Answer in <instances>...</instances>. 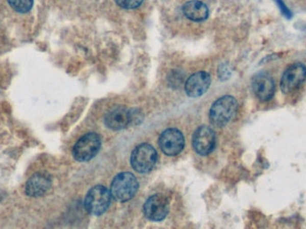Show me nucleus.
<instances>
[{
  "instance_id": "nucleus-1",
  "label": "nucleus",
  "mask_w": 306,
  "mask_h": 229,
  "mask_svg": "<svg viewBox=\"0 0 306 229\" xmlns=\"http://www.w3.org/2000/svg\"><path fill=\"white\" fill-rule=\"evenodd\" d=\"M139 184L135 175L129 172L120 173L114 179L110 186V193L118 201H128L138 191Z\"/></svg>"
},
{
  "instance_id": "nucleus-2",
  "label": "nucleus",
  "mask_w": 306,
  "mask_h": 229,
  "mask_svg": "<svg viewBox=\"0 0 306 229\" xmlns=\"http://www.w3.org/2000/svg\"><path fill=\"white\" fill-rule=\"evenodd\" d=\"M237 110V101L232 96H224L217 99L210 110V119L216 126L228 124Z\"/></svg>"
},
{
  "instance_id": "nucleus-3",
  "label": "nucleus",
  "mask_w": 306,
  "mask_h": 229,
  "mask_svg": "<svg viewBox=\"0 0 306 229\" xmlns=\"http://www.w3.org/2000/svg\"><path fill=\"white\" fill-rule=\"evenodd\" d=\"M111 201V193L105 186L92 187L84 200V207L91 215H101L109 209Z\"/></svg>"
},
{
  "instance_id": "nucleus-4",
  "label": "nucleus",
  "mask_w": 306,
  "mask_h": 229,
  "mask_svg": "<svg viewBox=\"0 0 306 229\" xmlns=\"http://www.w3.org/2000/svg\"><path fill=\"white\" fill-rule=\"evenodd\" d=\"M157 158V151L152 146L148 143H142L132 152V167L139 173H148L155 166Z\"/></svg>"
},
{
  "instance_id": "nucleus-5",
  "label": "nucleus",
  "mask_w": 306,
  "mask_h": 229,
  "mask_svg": "<svg viewBox=\"0 0 306 229\" xmlns=\"http://www.w3.org/2000/svg\"><path fill=\"white\" fill-rule=\"evenodd\" d=\"M101 146L100 137L95 133L84 135L73 146V156L74 160L85 162L94 158Z\"/></svg>"
},
{
  "instance_id": "nucleus-6",
  "label": "nucleus",
  "mask_w": 306,
  "mask_h": 229,
  "mask_svg": "<svg viewBox=\"0 0 306 229\" xmlns=\"http://www.w3.org/2000/svg\"><path fill=\"white\" fill-rule=\"evenodd\" d=\"M135 112L136 110H132L124 107L115 108L107 113L104 117V123L107 128L111 130H123L138 119L139 116Z\"/></svg>"
},
{
  "instance_id": "nucleus-7",
  "label": "nucleus",
  "mask_w": 306,
  "mask_h": 229,
  "mask_svg": "<svg viewBox=\"0 0 306 229\" xmlns=\"http://www.w3.org/2000/svg\"><path fill=\"white\" fill-rule=\"evenodd\" d=\"M306 79V66L302 63H295L288 66L282 74L281 91L285 94L297 90Z\"/></svg>"
},
{
  "instance_id": "nucleus-8",
  "label": "nucleus",
  "mask_w": 306,
  "mask_h": 229,
  "mask_svg": "<svg viewBox=\"0 0 306 229\" xmlns=\"http://www.w3.org/2000/svg\"><path fill=\"white\" fill-rule=\"evenodd\" d=\"M51 187V175L46 171H38L27 180L24 186V193L27 196L32 198H40L46 195Z\"/></svg>"
},
{
  "instance_id": "nucleus-9",
  "label": "nucleus",
  "mask_w": 306,
  "mask_h": 229,
  "mask_svg": "<svg viewBox=\"0 0 306 229\" xmlns=\"http://www.w3.org/2000/svg\"><path fill=\"white\" fill-rule=\"evenodd\" d=\"M159 144L161 150L168 156H175L182 151L185 138L178 129L169 128L161 134Z\"/></svg>"
},
{
  "instance_id": "nucleus-10",
  "label": "nucleus",
  "mask_w": 306,
  "mask_h": 229,
  "mask_svg": "<svg viewBox=\"0 0 306 229\" xmlns=\"http://www.w3.org/2000/svg\"><path fill=\"white\" fill-rule=\"evenodd\" d=\"M193 146L201 156L208 155L215 149V133L208 126H200L193 134Z\"/></svg>"
},
{
  "instance_id": "nucleus-11",
  "label": "nucleus",
  "mask_w": 306,
  "mask_h": 229,
  "mask_svg": "<svg viewBox=\"0 0 306 229\" xmlns=\"http://www.w3.org/2000/svg\"><path fill=\"white\" fill-rule=\"evenodd\" d=\"M168 200L161 194L149 197L143 205V213L151 221H161L168 213Z\"/></svg>"
},
{
  "instance_id": "nucleus-12",
  "label": "nucleus",
  "mask_w": 306,
  "mask_h": 229,
  "mask_svg": "<svg viewBox=\"0 0 306 229\" xmlns=\"http://www.w3.org/2000/svg\"><path fill=\"white\" fill-rule=\"evenodd\" d=\"M251 89L261 101H269L275 93L273 78L266 73H257L251 80Z\"/></svg>"
},
{
  "instance_id": "nucleus-13",
  "label": "nucleus",
  "mask_w": 306,
  "mask_h": 229,
  "mask_svg": "<svg viewBox=\"0 0 306 229\" xmlns=\"http://www.w3.org/2000/svg\"><path fill=\"white\" fill-rule=\"evenodd\" d=\"M212 83L211 75L207 72L200 71L198 73H193L189 79L186 81V94L192 98H198L203 95L208 91Z\"/></svg>"
},
{
  "instance_id": "nucleus-14",
  "label": "nucleus",
  "mask_w": 306,
  "mask_h": 229,
  "mask_svg": "<svg viewBox=\"0 0 306 229\" xmlns=\"http://www.w3.org/2000/svg\"><path fill=\"white\" fill-rule=\"evenodd\" d=\"M183 13L192 21L201 22L208 18L209 9L203 2L199 0H191L184 5Z\"/></svg>"
},
{
  "instance_id": "nucleus-15",
  "label": "nucleus",
  "mask_w": 306,
  "mask_h": 229,
  "mask_svg": "<svg viewBox=\"0 0 306 229\" xmlns=\"http://www.w3.org/2000/svg\"><path fill=\"white\" fill-rule=\"evenodd\" d=\"M7 1L15 11L20 14L28 13L33 6V0H7Z\"/></svg>"
},
{
  "instance_id": "nucleus-16",
  "label": "nucleus",
  "mask_w": 306,
  "mask_h": 229,
  "mask_svg": "<svg viewBox=\"0 0 306 229\" xmlns=\"http://www.w3.org/2000/svg\"><path fill=\"white\" fill-rule=\"evenodd\" d=\"M120 8L125 9H135L142 5L143 0H115Z\"/></svg>"
},
{
  "instance_id": "nucleus-17",
  "label": "nucleus",
  "mask_w": 306,
  "mask_h": 229,
  "mask_svg": "<svg viewBox=\"0 0 306 229\" xmlns=\"http://www.w3.org/2000/svg\"><path fill=\"white\" fill-rule=\"evenodd\" d=\"M276 1V3H277V7L279 8V10H280L281 13L283 14V15L287 17V18H291L292 17V13L289 9H288V7H287V5L285 4L284 2L282 1V0H275Z\"/></svg>"
}]
</instances>
